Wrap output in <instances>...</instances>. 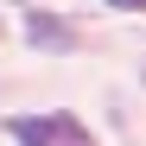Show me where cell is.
<instances>
[{"mask_svg": "<svg viewBox=\"0 0 146 146\" xmlns=\"http://www.w3.org/2000/svg\"><path fill=\"white\" fill-rule=\"evenodd\" d=\"M26 38H32V51L44 44V51H76V32H70V19L57 13H26Z\"/></svg>", "mask_w": 146, "mask_h": 146, "instance_id": "7a4b0ae2", "label": "cell"}, {"mask_svg": "<svg viewBox=\"0 0 146 146\" xmlns=\"http://www.w3.org/2000/svg\"><path fill=\"white\" fill-rule=\"evenodd\" d=\"M19 146H51V140H70V146H89V127L76 114H19L13 121Z\"/></svg>", "mask_w": 146, "mask_h": 146, "instance_id": "6da1fadb", "label": "cell"}, {"mask_svg": "<svg viewBox=\"0 0 146 146\" xmlns=\"http://www.w3.org/2000/svg\"><path fill=\"white\" fill-rule=\"evenodd\" d=\"M108 7H121V13H146V0H108Z\"/></svg>", "mask_w": 146, "mask_h": 146, "instance_id": "3957f363", "label": "cell"}]
</instances>
